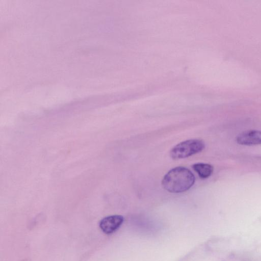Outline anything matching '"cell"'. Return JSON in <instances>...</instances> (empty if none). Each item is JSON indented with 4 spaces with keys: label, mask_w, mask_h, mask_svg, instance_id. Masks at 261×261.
<instances>
[{
    "label": "cell",
    "mask_w": 261,
    "mask_h": 261,
    "mask_svg": "<svg viewBox=\"0 0 261 261\" xmlns=\"http://www.w3.org/2000/svg\"><path fill=\"white\" fill-rule=\"evenodd\" d=\"M193 173L184 167H176L169 171L162 180V186L170 193H179L189 190L194 184Z\"/></svg>",
    "instance_id": "cell-1"
},
{
    "label": "cell",
    "mask_w": 261,
    "mask_h": 261,
    "mask_svg": "<svg viewBox=\"0 0 261 261\" xmlns=\"http://www.w3.org/2000/svg\"><path fill=\"white\" fill-rule=\"evenodd\" d=\"M204 147L205 144L202 140L190 139L182 141L173 147L170 155L174 160L184 159L201 152Z\"/></svg>",
    "instance_id": "cell-2"
},
{
    "label": "cell",
    "mask_w": 261,
    "mask_h": 261,
    "mask_svg": "<svg viewBox=\"0 0 261 261\" xmlns=\"http://www.w3.org/2000/svg\"><path fill=\"white\" fill-rule=\"evenodd\" d=\"M124 221L121 215H112L103 218L99 223V227L106 234H110L116 231Z\"/></svg>",
    "instance_id": "cell-3"
},
{
    "label": "cell",
    "mask_w": 261,
    "mask_h": 261,
    "mask_svg": "<svg viewBox=\"0 0 261 261\" xmlns=\"http://www.w3.org/2000/svg\"><path fill=\"white\" fill-rule=\"evenodd\" d=\"M237 142L242 145L261 144V131L248 130L240 133L236 138Z\"/></svg>",
    "instance_id": "cell-4"
},
{
    "label": "cell",
    "mask_w": 261,
    "mask_h": 261,
    "mask_svg": "<svg viewBox=\"0 0 261 261\" xmlns=\"http://www.w3.org/2000/svg\"><path fill=\"white\" fill-rule=\"evenodd\" d=\"M193 169L197 173L199 176L203 179L209 177L213 172L214 167L209 164L196 163L192 166Z\"/></svg>",
    "instance_id": "cell-5"
}]
</instances>
